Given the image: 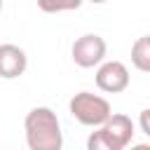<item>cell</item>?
Here are the masks:
<instances>
[{"label":"cell","mask_w":150,"mask_h":150,"mask_svg":"<svg viewBox=\"0 0 150 150\" xmlns=\"http://www.w3.org/2000/svg\"><path fill=\"white\" fill-rule=\"evenodd\" d=\"M129 150H150V145H148V143H136V145H131Z\"/></svg>","instance_id":"obj_11"},{"label":"cell","mask_w":150,"mask_h":150,"mask_svg":"<svg viewBox=\"0 0 150 150\" xmlns=\"http://www.w3.org/2000/svg\"><path fill=\"white\" fill-rule=\"evenodd\" d=\"M101 129H103V134H105L120 150H124V148L131 143V136H134V122H131L129 115L112 112V115L108 117V122H105Z\"/></svg>","instance_id":"obj_6"},{"label":"cell","mask_w":150,"mask_h":150,"mask_svg":"<svg viewBox=\"0 0 150 150\" xmlns=\"http://www.w3.org/2000/svg\"><path fill=\"white\" fill-rule=\"evenodd\" d=\"M28 68V56L19 45L5 42L0 45V77L2 80H14L23 75Z\"/></svg>","instance_id":"obj_5"},{"label":"cell","mask_w":150,"mask_h":150,"mask_svg":"<svg viewBox=\"0 0 150 150\" xmlns=\"http://www.w3.org/2000/svg\"><path fill=\"white\" fill-rule=\"evenodd\" d=\"M131 63L141 73H150V35L136 38L131 45Z\"/></svg>","instance_id":"obj_7"},{"label":"cell","mask_w":150,"mask_h":150,"mask_svg":"<svg viewBox=\"0 0 150 150\" xmlns=\"http://www.w3.org/2000/svg\"><path fill=\"white\" fill-rule=\"evenodd\" d=\"M138 127H141V131H143L145 136H150V108L141 110V115H138Z\"/></svg>","instance_id":"obj_10"},{"label":"cell","mask_w":150,"mask_h":150,"mask_svg":"<svg viewBox=\"0 0 150 150\" xmlns=\"http://www.w3.org/2000/svg\"><path fill=\"white\" fill-rule=\"evenodd\" d=\"M84 0H38V7L45 14H59V12H73L80 9Z\"/></svg>","instance_id":"obj_8"},{"label":"cell","mask_w":150,"mask_h":150,"mask_svg":"<svg viewBox=\"0 0 150 150\" xmlns=\"http://www.w3.org/2000/svg\"><path fill=\"white\" fill-rule=\"evenodd\" d=\"M105 52H108V45L96 33L80 35L70 47V56H73L75 66H80V68H98L105 61Z\"/></svg>","instance_id":"obj_3"},{"label":"cell","mask_w":150,"mask_h":150,"mask_svg":"<svg viewBox=\"0 0 150 150\" xmlns=\"http://www.w3.org/2000/svg\"><path fill=\"white\" fill-rule=\"evenodd\" d=\"M87 150H120L105 134H103V129L98 127L96 131H91L89 136H87Z\"/></svg>","instance_id":"obj_9"},{"label":"cell","mask_w":150,"mask_h":150,"mask_svg":"<svg viewBox=\"0 0 150 150\" xmlns=\"http://www.w3.org/2000/svg\"><path fill=\"white\" fill-rule=\"evenodd\" d=\"M26 145L28 150H61L63 148V131L56 112L47 105H38L28 110L23 120Z\"/></svg>","instance_id":"obj_1"},{"label":"cell","mask_w":150,"mask_h":150,"mask_svg":"<svg viewBox=\"0 0 150 150\" xmlns=\"http://www.w3.org/2000/svg\"><path fill=\"white\" fill-rule=\"evenodd\" d=\"M68 110L70 115L84 124V127H103L108 122V117L112 115V108L108 103V98L98 96V94H91V91H80L70 98L68 103Z\"/></svg>","instance_id":"obj_2"},{"label":"cell","mask_w":150,"mask_h":150,"mask_svg":"<svg viewBox=\"0 0 150 150\" xmlns=\"http://www.w3.org/2000/svg\"><path fill=\"white\" fill-rule=\"evenodd\" d=\"M89 2H94V5H103L105 0H89Z\"/></svg>","instance_id":"obj_12"},{"label":"cell","mask_w":150,"mask_h":150,"mask_svg":"<svg viewBox=\"0 0 150 150\" xmlns=\"http://www.w3.org/2000/svg\"><path fill=\"white\" fill-rule=\"evenodd\" d=\"M0 12H2V0H0Z\"/></svg>","instance_id":"obj_13"},{"label":"cell","mask_w":150,"mask_h":150,"mask_svg":"<svg viewBox=\"0 0 150 150\" xmlns=\"http://www.w3.org/2000/svg\"><path fill=\"white\" fill-rule=\"evenodd\" d=\"M96 87L105 94H120L129 87V68L122 63V61H103L98 68H96Z\"/></svg>","instance_id":"obj_4"}]
</instances>
